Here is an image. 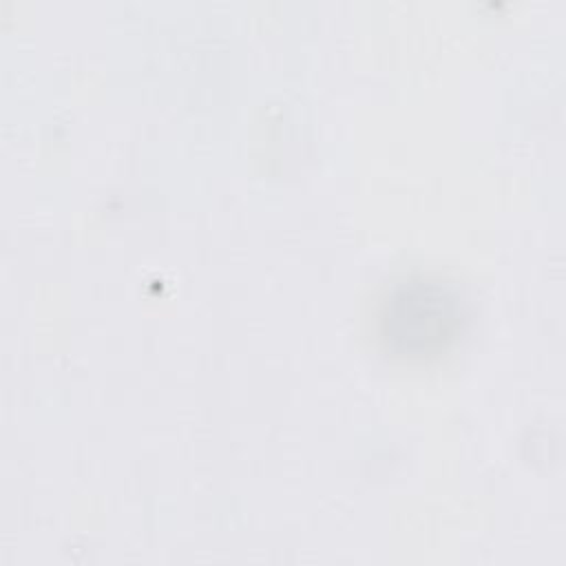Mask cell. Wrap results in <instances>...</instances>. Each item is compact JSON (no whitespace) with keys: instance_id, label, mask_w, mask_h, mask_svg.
Here are the masks:
<instances>
[{"instance_id":"cell-1","label":"cell","mask_w":566,"mask_h":566,"mask_svg":"<svg viewBox=\"0 0 566 566\" xmlns=\"http://www.w3.org/2000/svg\"><path fill=\"white\" fill-rule=\"evenodd\" d=\"M467 321L464 301L453 283L418 274L391 285L378 307V340L402 360H427L447 352Z\"/></svg>"}]
</instances>
